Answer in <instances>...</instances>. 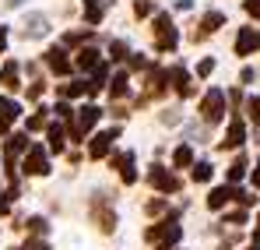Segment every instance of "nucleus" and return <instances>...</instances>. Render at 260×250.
Masks as SVG:
<instances>
[{
  "label": "nucleus",
  "instance_id": "c03bdc74",
  "mask_svg": "<svg viewBox=\"0 0 260 250\" xmlns=\"http://www.w3.org/2000/svg\"><path fill=\"white\" fill-rule=\"evenodd\" d=\"M7 46V32H4V25H0V49Z\"/></svg>",
  "mask_w": 260,
  "mask_h": 250
},
{
  "label": "nucleus",
  "instance_id": "58836bf2",
  "mask_svg": "<svg viewBox=\"0 0 260 250\" xmlns=\"http://www.w3.org/2000/svg\"><path fill=\"white\" fill-rule=\"evenodd\" d=\"M21 250H49V247H46V240H28Z\"/></svg>",
  "mask_w": 260,
  "mask_h": 250
},
{
  "label": "nucleus",
  "instance_id": "f3484780",
  "mask_svg": "<svg viewBox=\"0 0 260 250\" xmlns=\"http://www.w3.org/2000/svg\"><path fill=\"white\" fill-rule=\"evenodd\" d=\"M46 32H49V21H46L43 14H28V18H25V36L39 39V36H46Z\"/></svg>",
  "mask_w": 260,
  "mask_h": 250
},
{
  "label": "nucleus",
  "instance_id": "a211bd4d",
  "mask_svg": "<svg viewBox=\"0 0 260 250\" xmlns=\"http://www.w3.org/2000/svg\"><path fill=\"white\" fill-rule=\"evenodd\" d=\"M46 64H49L56 74H71V60H67L63 49H49V53H46Z\"/></svg>",
  "mask_w": 260,
  "mask_h": 250
},
{
  "label": "nucleus",
  "instance_id": "6e6552de",
  "mask_svg": "<svg viewBox=\"0 0 260 250\" xmlns=\"http://www.w3.org/2000/svg\"><path fill=\"white\" fill-rule=\"evenodd\" d=\"M260 46V32L257 29H239V39H236V53L239 57H250Z\"/></svg>",
  "mask_w": 260,
  "mask_h": 250
},
{
  "label": "nucleus",
  "instance_id": "b1692460",
  "mask_svg": "<svg viewBox=\"0 0 260 250\" xmlns=\"http://www.w3.org/2000/svg\"><path fill=\"white\" fill-rule=\"evenodd\" d=\"M102 85H106V64L99 60V64L91 67V85H88V92H99Z\"/></svg>",
  "mask_w": 260,
  "mask_h": 250
},
{
  "label": "nucleus",
  "instance_id": "dca6fc26",
  "mask_svg": "<svg viewBox=\"0 0 260 250\" xmlns=\"http://www.w3.org/2000/svg\"><path fill=\"white\" fill-rule=\"evenodd\" d=\"M221 25H225V14H221V11H208L204 21H201V32H193V39H197V36H211L215 29H221Z\"/></svg>",
  "mask_w": 260,
  "mask_h": 250
},
{
  "label": "nucleus",
  "instance_id": "f8f14e48",
  "mask_svg": "<svg viewBox=\"0 0 260 250\" xmlns=\"http://www.w3.org/2000/svg\"><path fill=\"white\" fill-rule=\"evenodd\" d=\"M169 81V71H162V67H155L151 74H148V88H144V99H151V95H162V88Z\"/></svg>",
  "mask_w": 260,
  "mask_h": 250
},
{
  "label": "nucleus",
  "instance_id": "f257e3e1",
  "mask_svg": "<svg viewBox=\"0 0 260 250\" xmlns=\"http://www.w3.org/2000/svg\"><path fill=\"white\" fill-rule=\"evenodd\" d=\"M176 42H179V32L169 21V14H155V49L169 53V49H176Z\"/></svg>",
  "mask_w": 260,
  "mask_h": 250
},
{
  "label": "nucleus",
  "instance_id": "2f4dec72",
  "mask_svg": "<svg viewBox=\"0 0 260 250\" xmlns=\"http://www.w3.org/2000/svg\"><path fill=\"white\" fill-rule=\"evenodd\" d=\"M25 226H28L32 233H46V218H39V215H36V218H28Z\"/></svg>",
  "mask_w": 260,
  "mask_h": 250
},
{
  "label": "nucleus",
  "instance_id": "c85d7f7f",
  "mask_svg": "<svg viewBox=\"0 0 260 250\" xmlns=\"http://www.w3.org/2000/svg\"><path fill=\"white\" fill-rule=\"evenodd\" d=\"M85 88H88L85 81H71V85H63V95L74 99V95H85Z\"/></svg>",
  "mask_w": 260,
  "mask_h": 250
},
{
  "label": "nucleus",
  "instance_id": "412c9836",
  "mask_svg": "<svg viewBox=\"0 0 260 250\" xmlns=\"http://www.w3.org/2000/svg\"><path fill=\"white\" fill-rule=\"evenodd\" d=\"M85 21L88 25H99L102 21V0H85Z\"/></svg>",
  "mask_w": 260,
  "mask_h": 250
},
{
  "label": "nucleus",
  "instance_id": "473e14b6",
  "mask_svg": "<svg viewBox=\"0 0 260 250\" xmlns=\"http://www.w3.org/2000/svg\"><path fill=\"white\" fill-rule=\"evenodd\" d=\"M162 124H166V127L179 124V109H166V113H162Z\"/></svg>",
  "mask_w": 260,
  "mask_h": 250
},
{
  "label": "nucleus",
  "instance_id": "0eeeda50",
  "mask_svg": "<svg viewBox=\"0 0 260 250\" xmlns=\"http://www.w3.org/2000/svg\"><path fill=\"white\" fill-rule=\"evenodd\" d=\"M116 134H120L116 127H113V130H102V134H95V137H91V145H88V155H91V159H102V155H109V148H113Z\"/></svg>",
  "mask_w": 260,
  "mask_h": 250
},
{
  "label": "nucleus",
  "instance_id": "a19ab883",
  "mask_svg": "<svg viewBox=\"0 0 260 250\" xmlns=\"http://www.w3.org/2000/svg\"><path fill=\"white\" fill-rule=\"evenodd\" d=\"M250 117L260 120V99H250Z\"/></svg>",
  "mask_w": 260,
  "mask_h": 250
},
{
  "label": "nucleus",
  "instance_id": "49530a36",
  "mask_svg": "<svg viewBox=\"0 0 260 250\" xmlns=\"http://www.w3.org/2000/svg\"><path fill=\"white\" fill-rule=\"evenodd\" d=\"M7 4H11V7H18V4H21V0H7Z\"/></svg>",
  "mask_w": 260,
  "mask_h": 250
},
{
  "label": "nucleus",
  "instance_id": "37998d69",
  "mask_svg": "<svg viewBox=\"0 0 260 250\" xmlns=\"http://www.w3.org/2000/svg\"><path fill=\"white\" fill-rule=\"evenodd\" d=\"M253 187H260V162H257V169H253Z\"/></svg>",
  "mask_w": 260,
  "mask_h": 250
},
{
  "label": "nucleus",
  "instance_id": "4468645a",
  "mask_svg": "<svg viewBox=\"0 0 260 250\" xmlns=\"http://www.w3.org/2000/svg\"><path fill=\"white\" fill-rule=\"evenodd\" d=\"M113 166L120 169L123 183H134V180H137V173H134V152H123V155H116V159H113Z\"/></svg>",
  "mask_w": 260,
  "mask_h": 250
},
{
  "label": "nucleus",
  "instance_id": "72a5a7b5",
  "mask_svg": "<svg viewBox=\"0 0 260 250\" xmlns=\"http://www.w3.org/2000/svg\"><path fill=\"white\" fill-rule=\"evenodd\" d=\"M211 71H215V60H201V64H197V74H201V78H208Z\"/></svg>",
  "mask_w": 260,
  "mask_h": 250
},
{
  "label": "nucleus",
  "instance_id": "cd10ccee",
  "mask_svg": "<svg viewBox=\"0 0 260 250\" xmlns=\"http://www.w3.org/2000/svg\"><path fill=\"white\" fill-rule=\"evenodd\" d=\"M193 180H197V183H208V180H211V162H197V166H193Z\"/></svg>",
  "mask_w": 260,
  "mask_h": 250
},
{
  "label": "nucleus",
  "instance_id": "9b49d317",
  "mask_svg": "<svg viewBox=\"0 0 260 250\" xmlns=\"http://www.w3.org/2000/svg\"><path fill=\"white\" fill-rule=\"evenodd\" d=\"M243 141H246V127H243V120H232V124H229V130H225L221 148H239Z\"/></svg>",
  "mask_w": 260,
  "mask_h": 250
},
{
  "label": "nucleus",
  "instance_id": "f704fd0d",
  "mask_svg": "<svg viewBox=\"0 0 260 250\" xmlns=\"http://www.w3.org/2000/svg\"><path fill=\"white\" fill-rule=\"evenodd\" d=\"M46 127V113H36L32 120H28V130H43Z\"/></svg>",
  "mask_w": 260,
  "mask_h": 250
},
{
  "label": "nucleus",
  "instance_id": "c9c22d12",
  "mask_svg": "<svg viewBox=\"0 0 260 250\" xmlns=\"http://www.w3.org/2000/svg\"><path fill=\"white\" fill-rule=\"evenodd\" d=\"M243 7H246V14H253V18L260 21V0H246Z\"/></svg>",
  "mask_w": 260,
  "mask_h": 250
},
{
  "label": "nucleus",
  "instance_id": "a18cd8bd",
  "mask_svg": "<svg viewBox=\"0 0 260 250\" xmlns=\"http://www.w3.org/2000/svg\"><path fill=\"white\" fill-rule=\"evenodd\" d=\"M253 243H257V247H260V229H257V233H253Z\"/></svg>",
  "mask_w": 260,
  "mask_h": 250
},
{
  "label": "nucleus",
  "instance_id": "1a4fd4ad",
  "mask_svg": "<svg viewBox=\"0 0 260 250\" xmlns=\"http://www.w3.org/2000/svg\"><path fill=\"white\" fill-rule=\"evenodd\" d=\"M18 113H21V106H18L14 99H0V134L11 130V124L18 120Z\"/></svg>",
  "mask_w": 260,
  "mask_h": 250
},
{
  "label": "nucleus",
  "instance_id": "6ab92c4d",
  "mask_svg": "<svg viewBox=\"0 0 260 250\" xmlns=\"http://www.w3.org/2000/svg\"><path fill=\"white\" fill-rule=\"evenodd\" d=\"M232 198H236V190H232V187H215V190L208 194V208H215V211H218V208H225Z\"/></svg>",
  "mask_w": 260,
  "mask_h": 250
},
{
  "label": "nucleus",
  "instance_id": "5701e85b",
  "mask_svg": "<svg viewBox=\"0 0 260 250\" xmlns=\"http://www.w3.org/2000/svg\"><path fill=\"white\" fill-rule=\"evenodd\" d=\"M0 78H4V88H18V64H14V60H7Z\"/></svg>",
  "mask_w": 260,
  "mask_h": 250
},
{
  "label": "nucleus",
  "instance_id": "393cba45",
  "mask_svg": "<svg viewBox=\"0 0 260 250\" xmlns=\"http://www.w3.org/2000/svg\"><path fill=\"white\" fill-rule=\"evenodd\" d=\"M109 92L120 99V95H127V74L120 71V74H113V81H109Z\"/></svg>",
  "mask_w": 260,
  "mask_h": 250
},
{
  "label": "nucleus",
  "instance_id": "7ed1b4c3",
  "mask_svg": "<svg viewBox=\"0 0 260 250\" xmlns=\"http://www.w3.org/2000/svg\"><path fill=\"white\" fill-rule=\"evenodd\" d=\"M99 117H102V113H99L95 106H85V109H78V120L71 124V137H74V141H81L88 130L99 124Z\"/></svg>",
  "mask_w": 260,
  "mask_h": 250
},
{
  "label": "nucleus",
  "instance_id": "4c0bfd02",
  "mask_svg": "<svg viewBox=\"0 0 260 250\" xmlns=\"http://www.w3.org/2000/svg\"><path fill=\"white\" fill-rule=\"evenodd\" d=\"M130 67H137V71H141V67H148V57H141V53H130Z\"/></svg>",
  "mask_w": 260,
  "mask_h": 250
},
{
  "label": "nucleus",
  "instance_id": "de8ad7c7",
  "mask_svg": "<svg viewBox=\"0 0 260 250\" xmlns=\"http://www.w3.org/2000/svg\"><path fill=\"white\" fill-rule=\"evenodd\" d=\"M250 250H257V247H250Z\"/></svg>",
  "mask_w": 260,
  "mask_h": 250
},
{
  "label": "nucleus",
  "instance_id": "ddd939ff",
  "mask_svg": "<svg viewBox=\"0 0 260 250\" xmlns=\"http://www.w3.org/2000/svg\"><path fill=\"white\" fill-rule=\"evenodd\" d=\"M169 81L179 95H193V85H190V74L183 71V67H169Z\"/></svg>",
  "mask_w": 260,
  "mask_h": 250
},
{
  "label": "nucleus",
  "instance_id": "79ce46f5",
  "mask_svg": "<svg viewBox=\"0 0 260 250\" xmlns=\"http://www.w3.org/2000/svg\"><path fill=\"white\" fill-rule=\"evenodd\" d=\"M39 95H43V85L36 81V85H32V88H28V99H39Z\"/></svg>",
  "mask_w": 260,
  "mask_h": 250
},
{
  "label": "nucleus",
  "instance_id": "20e7f679",
  "mask_svg": "<svg viewBox=\"0 0 260 250\" xmlns=\"http://www.w3.org/2000/svg\"><path fill=\"white\" fill-rule=\"evenodd\" d=\"M179 233H183V229H179L176 222H162V226L148 229V240H151V243H155V240H162V243H158V250H169L176 240H179Z\"/></svg>",
  "mask_w": 260,
  "mask_h": 250
},
{
  "label": "nucleus",
  "instance_id": "7c9ffc66",
  "mask_svg": "<svg viewBox=\"0 0 260 250\" xmlns=\"http://www.w3.org/2000/svg\"><path fill=\"white\" fill-rule=\"evenodd\" d=\"M53 113H56V120H71V117H74V109H71L67 102H56V109H53Z\"/></svg>",
  "mask_w": 260,
  "mask_h": 250
},
{
  "label": "nucleus",
  "instance_id": "e433bc0d",
  "mask_svg": "<svg viewBox=\"0 0 260 250\" xmlns=\"http://www.w3.org/2000/svg\"><path fill=\"white\" fill-rule=\"evenodd\" d=\"M109 53H113V60H123V57H127V46H123V42H113Z\"/></svg>",
  "mask_w": 260,
  "mask_h": 250
},
{
  "label": "nucleus",
  "instance_id": "423d86ee",
  "mask_svg": "<svg viewBox=\"0 0 260 250\" xmlns=\"http://www.w3.org/2000/svg\"><path fill=\"white\" fill-rule=\"evenodd\" d=\"M148 180H151V187H158L162 194H176V190H179V180H176V176H173L166 166H151Z\"/></svg>",
  "mask_w": 260,
  "mask_h": 250
},
{
  "label": "nucleus",
  "instance_id": "4be33fe9",
  "mask_svg": "<svg viewBox=\"0 0 260 250\" xmlns=\"http://www.w3.org/2000/svg\"><path fill=\"white\" fill-rule=\"evenodd\" d=\"M46 134H49V148H53V152H63V127L49 124V127H46Z\"/></svg>",
  "mask_w": 260,
  "mask_h": 250
},
{
  "label": "nucleus",
  "instance_id": "c756f323",
  "mask_svg": "<svg viewBox=\"0 0 260 250\" xmlns=\"http://www.w3.org/2000/svg\"><path fill=\"white\" fill-rule=\"evenodd\" d=\"M134 11H137V18H148L155 7H151V0H137V4H134Z\"/></svg>",
  "mask_w": 260,
  "mask_h": 250
},
{
  "label": "nucleus",
  "instance_id": "ea45409f",
  "mask_svg": "<svg viewBox=\"0 0 260 250\" xmlns=\"http://www.w3.org/2000/svg\"><path fill=\"white\" fill-rule=\"evenodd\" d=\"M229 222H232V226H243V222H246V211H232Z\"/></svg>",
  "mask_w": 260,
  "mask_h": 250
},
{
  "label": "nucleus",
  "instance_id": "f03ea898",
  "mask_svg": "<svg viewBox=\"0 0 260 250\" xmlns=\"http://www.w3.org/2000/svg\"><path fill=\"white\" fill-rule=\"evenodd\" d=\"M201 113H204V120H208V124H218V120L225 117V92H221V88H211V92L204 95Z\"/></svg>",
  "mask_w": 260,
  "mask_h": 250
},
{
  "label": "nucleus",
  "instance_id": "2eb2a0df",
  "mask_svg": "<svg viewBox=\"0 0 260 250\" xmlns=\"http://www.w3.org/2000/svg\"><path fill=\"white\" fill-rule=\"evenodd\" d=\"M21 152H28V134H14V137H7V166H14V159H18Z\"/></svg>",
  "mask_w": 260,
  "mask_h": 250
},
{
  "label": "nucleus",
  "instance_id": "39448f33",
  "mask_svg": "<svg viewBox=\"0 0 260 250\" xmlns=\"http://www.w3.org/2000/svg\"><path fill=\"white\" fill-rule=\"evenodd\" d=\"M25 173H32V176H43V173H49L46 148H39V145H28V152H25Z\"/></svg>",
  "mask_w": 260,
  "mask_h": 250
},
{
  "label": "nucleus",
  "instance_id": "9d476101",
  "mask_svg": "<svg viewBox=\"0 0 260 250\" xmlns=\"http://www.w3.org/2000/svg\"><path fill=\"white\" fill-rule=\"evenodd\" d=\"M91 215L99 218V229H106V233L116 226V211H106V208H102V194H95V201H91Z\"/></svg>",
  "mask_w": 260,
  "mask_h": 250
},
{
  "label": "nucleus",
  "instance_id": "aec40b11",
  "mask_svg": "<svg viewBox=\"0 0 260 250\" xmlns=\"http://www.w3.org/2000/svg\"><path fill=\"white\" fill-rule=\"evenodd\" d=\"M74 64H78L81 71H91V67L99 64V49H95V46H85V49L78 53V60H74Z\"/></svg>",
  "mask_w": 260,
  "mask_h": 250
},
{
  "label": "nucleus",
  "instance_id": "bb28decb",
  "mask_svg": "<svg viewBox=\"0 0 260 250\" xmlns=\"http://www.w3.org/2000/svg\"><path fill=\"white\" fill-rule=\"evenodd\" d=\"M173 162H176V166H179V169H183V166H190V162H193V152H190L186 145H183V148H176Z\"/></svg>",
  "mask_w": 260,
  "mask_h": 250
},
{
  "label": "nucleus",
  "instance_id": "a878e982",
  "mask_svg": "<svg viewBox=\"0 0 260 250\" xmlns=\"http://www.w3.org/2000/svg\"><path fill=\"white\" fill-rule=\"evenodd\" d=\"M243 173H246V159L239 155V159L229 166V180H232V183H239V180H243Z\"/></svg>",
  "mask_w": 260,
  "mask_h": 250
}]
</instances>
